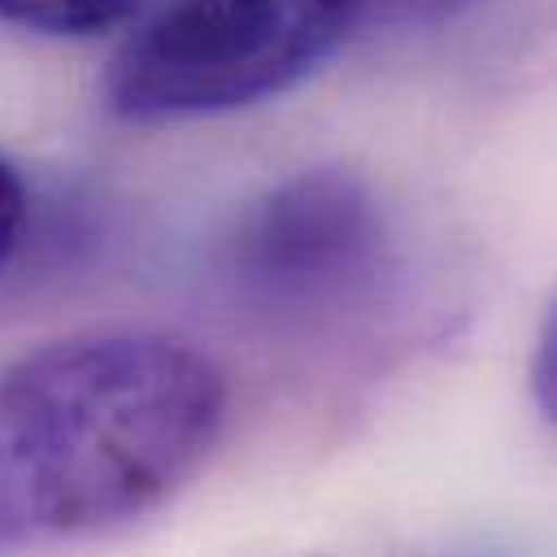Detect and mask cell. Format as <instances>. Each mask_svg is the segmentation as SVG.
<instances>
[{"label":"cell","mask_w":557,"mask_h":557,"mask_svg":"<svg viewBox=\"0 0 557 557\" xmlns=\"http://www.w3.org/2000/svg\"><path fill=\"white\" fill-rule=\"evenodd\" d=\"M226 379L170 331H78L0 370V548L161 509L213 457Z\"/></svg>","instance_id":"6da1fadb"},{"label":"cell","mask_w":557,"mask_h":557,"mask_svg":"<svg viewBox=\"0 0 557 557\" xmlns=\"http://www.w3.org/2000/svg\"><path fill=\"white\" fill-rule=\"evenodd\" d=\"M374 0H165L104 74L126 122H183L261 104L326 65Z\"/></svg>","instance_id":"7a4b0ae2"},{"label":"cell","mask_w":557,"mask_h":557,"mask_svg":"<svg viewBox=\"0 0 557 557\" xmlns=\"http://www.w3.org/2000/svg\"><path fill=\"white\" fill-rule=\"evenodd\" d=\"M383 218L344 170H305L270 187L231 235V270L274 300L335 296L374 270Z\"/></svg>","instance_id":"3957f363"},{"label":"cell","mask_w":557,"mask_h":557,"mask_svg":"<svg viewBox=\"0 0 557 557\" xmlns=\"http://www.w3.org/2000/svg\"><path fill=\"white\" fill-rule=\"evenodd\" d=\"M139 0H0V22L57 35V39H91L122 26Z\"/></svg>","instance_id":"277c9868"},{"label":"cell","mask_w":557,"mask_h":557,"mask_svg":"<svg viewBox=\"0 0 557 557\" xmlns=\"http://www.w3.org/2000/svg\"><path fill=\"white\" fill-rule=\"evenodd\" d=\"M22 231H26V183L17 165L0 152V265L17 252Z\"/></svg>","instance_id":"5b68a950"},{"label":"cell","mask_w":557,"mask_h":557,"mask_svg":"<svg viewBox=\"0 0 557 557\" xmlns=\"http://www.w3.org/2000/svg\"><path fill=\"white\" fill-rule=\"evenodd\" d=\"M531 392L544 418L557 413V313H544L540 335H535V357H531Z\"/></svg>","instance_id":"8992f818"}]
</instances>
